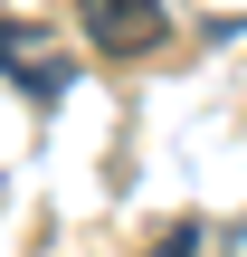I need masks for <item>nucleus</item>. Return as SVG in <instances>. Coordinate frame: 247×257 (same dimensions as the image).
<instances>
[{
  "label": "nucleus",
  "mask_w": 247,
  "mask_h": 257,
  "mask_svg": "<svg viewBox=\"0 0 247 257\" xmlns=\"http://www.w3.org/2000/svg\"><path fill=\"white\" fill-rule=\"evenodd\" d=\"M76 19H86V38H95L105 57H152V48L171 38L162 0H76Z\"/></svg>",
  "instance_id": "nucleus-1"
},
{
  "label": "nucleus",
  "mask_w": 247,
  "mask_h": 257,
  "mask_svg": "<svg viewBox=\"0 0 247 257\" xmlns=\"http://www.w3.org/2000/svg\"><path fill=\"white\" fill-rule=\"evenodd\" d=\"M0 76H10L29 105H57V95H67V57H57L38 29H19V19H0Z\"/></svg>",
  "instance_id": "nucleus-2"
},
{
  "label": "nucleus",
  "mask_w": 247,
  "mask_h": 257,
  "mask_svg": "<svg viewBox=\"0 0 247 257\" xmlns=\"http://www.w3.org/2000/svg\"><path fill=\"white\" fill-rule=\"evenodd\" d=\"M152 257H209V229H200V219H181V229H171Z\"/></svg>",
  "instance_id": "nucleus-3"
}]
</instances>
